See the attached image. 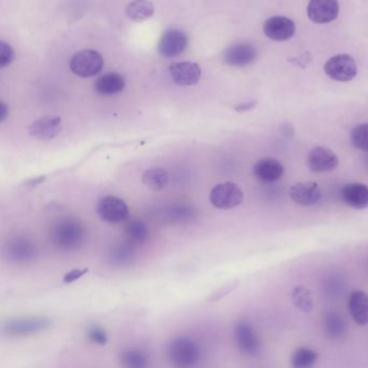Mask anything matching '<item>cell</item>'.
<instances>
[{
  "instance_id": "obj_28",
  "label": "cell",
  "mask_w": 368,
  "mask_h": 368,
  "mask_svg": "<svg viewBox=\"0 0 368 368\" xmlns=\"http://www.w3.org/2000/svg\"><path fill=\"white\" fill-rule=\"evenodd\" d=\"M167 218L170 222H177V224H184V222H192L197 218V211L194 206H174L169 208L166 213Z\"/></svg>"
},
{
  "instance_id": "obj_14",
  "label": "cell",
  "mask_w": 368,
  "mask_h": 368,
  "mask_svg": "<svg viewBox=\"0 0 368 368\" xmlns=\"http://www.w3.org/2000/svg\"><path fill=\"white\" fill-rule=\"evenodd\" d=\"M295 23L286 17H272L264 22V33L274 41H286L295 34Z\"/></svg>"
},
{
  "instance_id": "obj_18",
  "label": "cell",
  "mask_w": 368,
  "mask_h": 368,
  "mask_svg": "<svg viewBox=\"0 0 368 368\" xmlns=\"http://www.w3.org/2000/svg\"><path fill=\"white\" fill-rule=\"evenodd\" d=\"M341 199L350 208L364 210L368 208V186L362 183H350L342 186Z\"/></svg>"
},
{
  "instance_id": "obj_10",
  "label": "cell",
  "mask_w": 368,
  "mask_h": 368,
  "mask_svg": "<svg viewBox=\"0 0 368 368\" xmlns=\"http://www.w3.org/2000/svg\"><path fill=\"white\" fill-rule=\"evenodd\" d=\"M308 167L314 173L332 172L339 166L337 155L326 147L316 146L309 151Z\"/></svg>"
},
{
  "instance_id": "obj_17",
  "label": "cell",
  "mask_w": 368,
  "mask_h": 368,
  "mask_svg": "<svg viewBox=\"0 0 368 368\" xmlns=\"http://www.w3.org/2000/svg\"><path fill=\"white\" fill-rule=\"evenodd\" d=\"M62 119L59 117L47 116L34 121L29 127V134L41 141L55 139L62 132Z\"/></svg>"
},
{
  "instance_id": "obj_24",
  "label": "cell",
  "mask_w": 368,
  "mask_h": 368,
  "mask_svg": "<svg viewBox=\"0 0 368 368\" xmlns=\"http://www.w3.org/2000/svg\"><path fill=\"white\" fill-rule=\"evenodd\" d=\"M125 232L132 246H142L148 240L149 228L143 220H132L125 225Z\"/></svg>"
},
{
  "instance_id": "obj_27",
  "label": "cell",
  "mask_w": 368,
  "mask_h": 368,
  "mask_svg": "<svg viewBox=\"0 0 368 368\" xmlns=\"http://www.w3.org/2000/svg\"><path fill=\"white\" fill-rule=\"evenodd\" d=\"M319 353L308 347H300L294 351L290 358V364L295 368L311 367L318 362Z\"/></svg>"
},
{
  "instance_id": "obj_16",
  "label": "cell",
  "mask_w": 368,
  "mask_h": 368,
  "mask_svg": "<svg viewBox=\"0 0 368 368\" xmlns=\"http://www.w3.org/2000/svg\"><path fill=\"white\" fill-rule=\"evenodd\" d=\"M170 73L173 81L177 85L190 87L199 83L202 71H201L200 66L196 63L182 62V63L171 65Z\"/></svg>"
},
{
  "instance_id": "obj_23",
  "label": "cell",
  "mask_w": 368,
  "mask_h": 368,
  "mask_svg": "<svg viewBox=\"0 0 368 368\" xmlns=\"http://www.w3.org/2000/svg\"><path fill=\"white\" fill-rule=\"evenodd\" d=\"M142 182L154 192H161L168 187L170 182L168 172L162 168H153L145 171L142 175Z\"/></svg>"
},
{
  "instance_id": "obj_5",
  "label": "cell",
  "mask_w": 368,
  "mask_h": 368,
  "mask_svg": "<svg viewBox=\"0 0 368 368\" xmlns=\"http://www.w3.org/2000/svg\"><path fill=\"white\" fill-rule=\"evenodd\" d=\"M71 71L79 77H92L97 75L104 66V59L97 51L83 50L71 57Z\"/></svg>"
},
{
  "instance_id": "obj_38",
  "label": "cell",
  "mask_w": 368,
  "mask_h": 368,
  "mask_svg": "<svg viewBox=\"0 0 368 368\" xmlns=\"http://www.w3.org/2000/svg\"><path fill=\"white\" fill-rule=\"evenodd\" d=\"M365 167H366V169H367L368 170V154H367V156L365 157Z\"/></svg>"
},
{
  "instance_id": "obj_7",
  "label": "cell",
  "mask_w": 368,
  "mask_h": 368,
  "mask_svg": "<svg viewBox=\"0 0 368 368\" xmlns=\"http://www.w3.org/2000/svg\"><path fill=\"white\" fill-rule=\"evenodd\" d=\"M97 212L103 222L120 224L129 218V208L122 199L107 196L97 202Z\"/></svg>"
},
{
  "instance_id": "obj_1",
  "label": "cell",
  "mask_w": 368,
  "mask_h": 368,
  "mask_svg": "<svg viewBox=\"0 0 368 368\" xmlns=\"http://www.w3.org/2000/svg\"><path fill=\"white\" fill-rule=\"evenodd\" d=\"M50 238L59 250H77L85 243V228L79 220L66 218L53 226Z\"/></svg>"
},
{
  "instance_id": "obj_4",
  "label": "cell",
  "mask_w": 368,
  "mask_h": 368,
  "mask_svg": "<svg viewBox=\"0 0 368 368\" xmlns=\"http://www.w3.org/2000/svg\"><path fill=\"white\" fill-rule=\"evenodd\" d=\"M244 194L234 183H222L211 190L210 201L213 206L220 210H230L243 202Z\"/></svg>"
},
{
  "instance_id": "obj_8",
  "label": "cell",
  "mask_w": 368,
  "mask_h": 368,
  "mask_svg": "<svg viewBox=\"0 0 368 368\" xmlns=\"http://www.w3.org/2000/svg\"><path fill=\"white\" fill-rule=\"evenodd\" d=\"M324 71L333 80L347 83L357 76L358 67L353 57L348 55H339L326 62Z\"/></svg>"
},
{
  "instance_id": "obj_9",
  "label": "cell",
  "mask_w": 368,
  "mask_h": 368,
  "mask_svg": "<svg viewBox=\"0 0 368 368\" xmlns=\"http://www.w3.org/2000/svg\"><path fill=\"white\" fill-rule=\"evenodd\" d=\"M51 326V321L43 316L21 318L8 321L3 325V333L9 336H27L45 331Z\"/></svg>"
},
{
  "instance_id": "obj_35",
  "label": "cell",
  "mask_w": 368,
  "mask_h": 368,
  "mask_svg": "<svg viewBox=\"0 0 368 368\" xmlns=\"http://www.w3.org/2000/svg\"><path fill=\"white\" fill-rule=\"evenodd\" d=\"M89 272L87 268L85 269H73L71 271L67 272L63 278V282L66 284L73 283V282L77 281L79 278H83L85 274Z\"/></svg>"
},
{
  "instance_id": "obj_21",
  "label": "cell",
  "mask_w": 368,
  "mask_h": 368,
  "mask_svg": "<svg viewBox=\"0 0 368 368\" xmlns=\"http://www.w3.org/2000/svg\"><path fill=\"white\" fill-rule=\"evenodd\" d=\"M125 83L122 76L109 73L101 76L95 83V90L101 95H115L122 92Z\"/></svg>"
},
{
  "instance_id": "obj_12",
  "label": "cell",
  "mask_w": 368,
  "mask_h": 368,
  "mask_svg": "<svg viewBox=\"0 0 368 368\" xmlns=\"http://www.w3.org/2000/svg\"><path fill=\"white\" fill-rule=\"evenodd\" d=\"M307 12L313 23H330L338 17L339 3L337 0H310Z\"/></svg>"
},
{
  "instance_id": "obj_13",
  "label": "cell",
  "mask_w": 368,
  "mask_h": 368,
  "mask_svg": "<svg viewBox=\"0 0 368 368\" xmlns=\"http://www.w3.org/2000/svg\"><path fill=\"white\" fill-rule=\"evenodd\" d=\"M290 197L298 206H312L321 201L322 192L316 182H302L290 187Z\"/></svg>"
},
{
  "instance_id": "obj_3",
  "label": "cell",
  "mask_w": 368,
  "mask_h": 368,
  "mask_svg": "<svg viewBox=\"0 0 368 368\" xmlns=\"http://www.w3.org/2000/svg\"><path fill=\"white\" fill-rule=\"evenodd\" d=\"M37 255L38 248L36 244L24 236L11 239L3 248V256L12 264H29L36 260Z\"/></svg>"
},
{
  "instance_id": "obj_19",
  "label": "cell",
  "mask_w": 368,
  "mask_h": 368,
  "mask_svg": "<svg viewBox=\"0 0 368 368\" xmlns=\"http://www.w3.org/2000/svg\"><path fill=\"white\" fill-rule=\"evenodd\" d=\"M253 174L262 183H274L284 174V167L276 159L264 158L258 160L253 167Z\"/></svg>"
},
{
  "instance_id": "obj_11",
  "label": "cell",
  "mask_w": 368,
  "mask_h": 368,
  "mask_svg": "<svg viewBox=\"0 0 368 368\" xmlns=\"http://www.w3.org/2000/svg\"><path fill=\"white\" fill-rule=\"evenodd\" d=\"M188 45V38L184 31L180 29H169L163 34L159 41L158 50L162 57H178L184 52Z\"/></svg>"
},
{
  "instance_id": "obj_15",
  "label": "cell",
  "mask_w": 368,
  "mask_h": 368,
  "mask_svg": "<svg viewBox=\"0 0 368 368\" xmlns=\"http://www.w3.org/2000/svg\"><path fill=\"white\" fill-rule=\"evenodd\" d=\"M257 57V50L250 43L232 45L224 52V63L234 67H244L252 64Z\"/></svg>"
},
{
  "instance_id": "obj_26",
  "label": "cell",
  "mask_w": 368,
  "mask_h": 368,
  "mask_svg": "<svg viewBox=\"0 0 368 368\" xmlns=\"http://www.w3.org/2000/svg\"><path fill=\"white\" fill-rule=\"evenodd\" d=\"M154 12V5L148 0H134L127 7V15L134 22L149 19Z\"/></svg>"
},
{
  "instance_id": "obj_32",
  "label": "cell",
  "mask_w": 368,
  "mask_h": 368,
  "mask_svg": "<svg viewBox=\"0 0 368 368\" xmlns=\"http://www.w3.org/2000/svg\"><path fill=\"white\" fill-rule=\"evenodd\" d=\"M87 339L90 340L92 344L99 346H105L107 344L106 331L104 328L99 327V326H91L87 332Z\"/></svg>"
},
{
  "instance_id": "obj_20",
  "label": "cell",
  "mask_w": 368,
  "mask_h": 368,
  "mask_svg": "<svg viewBox=\"0 0 368 368\" xmlns=\"http://www.w3.org/2000/svg\"><path fill=\"white\" fill-rule=\"evenodd\" d=\"M349 312L352 319L358 325L368 324V295L362 290H355L350 295Z\"/></svg>"
},
{
  "instance_id": "obj_6",
  "label": "cell",
  "mask_w": 368,
  "mask_h": 368,
  "mask_svg": "<svg viewBox=\"0 0 368 368\" xmlns=\"http://www.w3.org/2000/svg\"><path fill=\"white\" fill-rule=\"evenodd\" d=\"M234 337L236 347L248 357H257L262 351V341L255 328L246 321H241L234 326Z\"/></svg>"
},
{
  "instance_id": "obj_34",
  "label": "cell",
  "mask_w": 368,
  "mask_h": 368,
  "mask_svg": "<svg viewBox=\"0 0 368 368\" xmlns=\"http://www.w3.org/2000/svg\"><path fill=\"white\" fill-rule=\"evenodd\" d=\"M236 288V283L229 284V285L224 286V288H220V290H216L212 295L208 298V302H218V300L222 299L225 296L228 295V294L232 293V290Z\"/></svg>"
},
{
  "instance_id": "obj_29",
  "label": "cell",
  "mask_w": 368,
  "mask_h": 368,
  "mask_svg": "<svg viewBox=\"0 0 368 368\" xmlns=\"http://www.w3.org/2000/svg\"><path fill=\"white\" fill-rule=\"evenodd\" d=\"M346 325L347 324L340 314L332 312L326 316L324 327H325L326 335L332 339H339L342 335H345L347 328Z\"/></svg>"
},
{
  "instance_id": "obj_2",
  "label": "cell",
  "mask_w": 368,
  "mask_h": 368,
  "mask_svg": "<svg viewBox=\"0 0 368 368\" xmlns=\"http://www.w3.org/2000/svg\"><path fill=\"white\" fill-rule=\"evenodd\" d=\"M167 355L177 367H192L200 362L201 349L192 338L177 336L169 342Z\"/></svg>"
},
{
  "instance_id": "obj_36",
  "label": "cell",
  "mask_w": 368,
  "mask_h": 368,
  "mask_svg": "<svg viewBox=\"0 0 368 368\" xmlns=\"http://www.w3.org/2000/svg\"><path fill=\"white\" fill-rule=\"evenodd\" d=\"M8 113H9V109H8L7 105L1 101L0 103V122H3L7 119Z\"/></svg>"
},
{
  "instance_id": "obj_22",
  "label": "cell",
  "mask_w": 368,
  "mask_h": 368,
  "mask_svg": "<svg viewBox=\"0 0 368 368\" xmlns=\"http://www.w3.org/2000/svg\"><path fill=\"white\" fill-rule=\"evenodd\" d=\"M108 262L116 267H125L133 264L135 260V252L132 244L118 243L111 246L107 254Z\"/></svg>"
},
{
  "instance_id": "obj_37",
  "label": "cell",
  "mask_w": 368,
  "mask_h": 368,
  "mask_svg": "<svg viewBox=\"0 0 368 368\" xmlns=\"http://www.w3.org/2000/svg\"><path fill=\"white\" fill-rule=\"evenodd\" d=\"M254 106H255V103H250V104L239 105L238 107H236V111H250V109H252L253 107Z\"/></svg>"
},
{
  "instance_id": "obj_31",
  "label": "cell",
  "mask_w": 368,
  "mask_h": 368,
  "mask_svg": "<svg viewBox=\"0 0 368 368\" xmlns=\"http://www.w3.org/2000/svg\"><path fill=\"white\" fill-rule=\"evenodd\" d=\"M351 142L355 148L368 153V123L357 125L352 130Z\"/></svg>"
},
{
  "instance_id": "obj_30",
  "label": "cell",
  "mask_w": 368,
  "mask_h": 368,
  "mask_svg": "<svg viewBox=\"0 0 368 368\" xmlns=\"http://www.w3.org/2000/svg\"><path fill=\"white\" fill-rule=\"evenodd\" d=\"M292 298L297 309L302 310V312L308 313L313 309V300H312L311 293L308 288L304 286H297L294 288Z\"/></svg>"
},
{
  "instance_id": "obj_25",
  "label": "cell",
  "mask_w": 368,
  "mask_h": 368,
  "mask_svg": "<svg viewBox=\"0 0 368 368\" xmlns=\"http://www.w3.org/2000/svg\"><path fill=\"white\" fill-rule=\"evenodd\" d=\"M121 365L130 368H144L149 365V358L146 352L139 348H129L120 354Z\"/></svg>"
},
{
  "instance_id": "obj_33",
  "label": "cell",
  "mask_w": 368,
  "mask_h": 368,
  "mask_svg": "<svg viewBox=\"0 0 368 368\" xmlns=\"http://www.w3.org/2000/svg\"><path fill=\"white\" fill-rule=\"evenodd\" d=\"M15 59V51L5 41H0V67L8 66Z\"/></svg>"
}]
</instances>
